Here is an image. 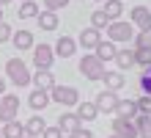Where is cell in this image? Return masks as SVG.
<instances>
[{
  "mask_svg": "<svg viewBox=\"0 0 151 138\" xmlns=\"http://www.w3.org/2000/svg\"><path fill=\"white\" fill-rule=\"evenodd\" d=\"M6 77L11 80L17 88L30 86V69H28V64H25L19 55H17V58H8V61H6Z\"/></svg>",
  "mask_w": 151,
  "mask_h": 138,
  "instance_id": "1",
  "label": "cell"
},
{
  "mask_svg": "<svg viewBox=\"0 0 151 138\" xmlns=\"http://www.w3.org/2000/svg\"><path fill=\"white\" fill-rule=\"evenodd\" d=\"M107 42H113V44H129L132 39H135V25L132 22H124V20H115V22H110L107 28Z\"/></svg>",
  "mask_w": 151,
  "mask_h": 138,
  "instance_id": "2",
  "label": "cell"
},
{
  "mask_svg": "<svg viewBox=\"0 0 151 138\" xmlns=\"http://www.w3.org/2000/svg\"><path fill=\"white\" fill-rule=\"evenodd\" d=\"M104 64L96 58L93 53H88V55H83V58H80V75H83L85 80H102L104 77Z\"/></svg>",
  "mask_w": 151,
  "mask_h": 138,
  "instance_id": "3",
  "label": "cell"
},
{
  "mask_svg": "<svg viewBox=\"0 0 151 138\" xmlns=\"http://www.w3.org/2000/svg\"><path fill=\"white\" fill-rule=\"evenodd\" d=\"M50 102H58L63 108H77L80 102V91L74 86H55L50 91Z\"/></svg>",
  "mask_w": 151,
  "mask_h": 138,
  "instance_id": "4",
  "label": "cell"
},
{
  "mask_svg": "<svg viewBox=\"0 0 151 138\" xmlns=\"http://www.w3.org/2000/svg\"><path fill=\"white\" fill-rule=\"evenodd\" d=\"M19 116V97L17 94H3L0 97V124L17 122Z\"/></svg>",
  "mask_w": 151,
  "mask_h": 138,
  "instance_id": "5",
  "label": "cell"
},
{
  "mask_svg": "<svg viewBox=\"0 0 151 138\" xmlns=\"http://www.w3.org/2000/svg\"><path fill=\"white\" fill-rule=\"evenodd\" d=\"M129 22L135 25L137 33H151V8L148 6H135L129 11Z\"/></svg>",
  "mask_w": 151,
  "mask_h": 138,
  "instance_id": "6",
  "label": "cell"
},
{
  "mask_svg": "<svg viewBox=\"0 0 151 138\" xmlns=\"http://www.w3.org/2000/svg\"><path fill=\"white\" fill-rule=\"evenodd\" d=\"M55 64V53L50 44H33V66L36 69H52Z\"/></svg>",
  "mask_w": 151,
  "mask_h": 138,
  "instance_id": "7",
  "label": "cell"
},
{
  "mask_svg": "<svg viewBox=\"0 0 151 138\" xmlns=\"http://www.w3.org/2000/svg\"><path fill=\"white\" fill-rule=\"evenodd\" d=\"M93 105L99 113H115V105H118V94H113V91H99L93 99Z\"/></svg>",
  "mask_w": 151,
  "mask_h": 138,
  "instance_id": "8",
  "label": "cell"
},
{
  "mask_svg": "<svg viewBox=\"0 0 151 138\" xmlns=\"http://www.w3.org/2000/svg\"><path fill=\"white\" fill-rule=\"evenodd\" d=\"M58 130H60V135H72V133H77L80 127H83V122L77 119V113H72V110H66V113H60V119H58Z\"/></svg>",
  "mask_w": 151,
  "mask_h": 138,
  "instance_id": "9",
  "label": "cell"
},
{
  "mask_svg": "<svg viewBox=\"0 0 151 138\" xmlns=\"http://www.w3.org/2000/svg\"><path fill=\"white\" fill-rule=\"evenodd\" d=\"M30 83H33L39 91H52V88L58 86V83H55V75H52L50 69H39V72H33V75H30Z\"/></svg>",
  "mask_w": 151,
  "mask_h": 138,
  "instance_id": "10",
  "label": "cell"
},
{
  "mask_svg": "<svg viewBox=\"0 0 151 138\" xmlns=\"http://www.w3.org/2000/svg\"><path fill=\"white\" fill-rule=\"evenodd\" d=\"M83 50H96V44L102 42V31H96V28H83L80 31V39H74Z\"/></svg>",
  "mask_w": 151,
  "mask_h": 138,
  "instance_id": "11",
  "label": "cell"
},
{
  "mask_svg": "<svg viewBox=\"0 0 151 138\" xmlns=\"http://www.w3.org/2000/svg\"><path fill=\"white\" fill-rule=\"evenodd\" d=\"M113 135H118V138H137V127L132 119H118L115 116L113 119Z\"/></svg>",
  "mask_w": 151,
  "mask_h": 138,
  "instance_id": "12",
  "label": "cell"
},
{
  "mask_svg": "<svg viewBox=\"0 0 151 138\" xmlns=\"http://www.w3.org/2000/svg\"><path fill=\"white\" fill-rule=\"evenodd\" d=\"M52 53H55L58 58H72V55L77 53V42L72 39V36H60V39L55 42V47H52Z\"/></svg>",
  "mask_w": 151,
  "mask_h": 138,
  "instance_id": "13",
  "label": "cell"
},
{
  "mask_svg": "<svg viewBox=\"0 0 151 138\" xmlns=\"http://www.w3.org/2000/svg\"><path fill=\"white\" fill-rule=\"evenodd\" d=\"M104 91H113V94H118V91L127 86V77H124V72H104Z\"/></svg>",
  "mask_w": 151,
  "mask_h": 138,
  "instance_id": "14",
  "label": "cell"
},
{
  "mask_svg": "<svg viewBox=\"0 0 151 138\" xmlns=\"http://www.w3.org/2000/svg\"><path fill=\"white\" fill-rule=\"evenodd\" d=\"M115 53H118V47H115V44L113 42H99V44H96V50H93V55H96V58H99L102 64H107V61H115Z\"/></svg>",
  "mask_w": 151,
  "mask_h": 138,
  "instance_id": "15",
  "label": "cell"
},
{
  "mask_svg": "<svg viewBox=\"0 0 151 138\" xmlns=\"http://www.w3.org/2000/svg\"><path fill=\"white\" fill-rule=\"evenodd\" d=\"M115 116H118V119H135L137 116V102H135V99H118Z\"/></svg>",
  "mask_w": 151,
  "mask_h": 138,
  "instance_id": "16",
  "label": "cell"
},
{
  "mask_svg": "<svg viewBox=\"0 0 151 138\" xmlns=\"http://www.w3.org/2000/svg\"><path fill=\"white\" fill-rule=\"evenodd\" d=\"M11 44L22 53V50H33V44H36V42H33V33L30 31H17L11 36Z\"/></svg>",
  "mask_w": 151,
  "mask_h": 138,
  "instance_id": "17",
  "label": "cell"
},
{
  "mask_svg": "<svg viewBox=\"0 0 151 138\" xmlns=\"http://www.w3.org/2000/svg\"><path fill=\"white\" fill-rule=\"evenodd\" d=\"M28 105L36 110V113H39V110H44V108L50 105V91H39V88H33V91H30V97H28Z\"/></svg>",
  "mask_w": 151,
  "mask_h": 138,
  "instance_id": "18",
  "label": "cell"
},
{
  "mask_svg": "<svg viewBox=\"0 0 151 138\" xmlns=\"http://www.w3.org/2000/svg\"><path fill=\"white\" fill-rule=\"evenodd\" d=\"M74 113H77L80 122H93V119L99 116V110H96V105H93V102H83V99H80Z\"/></svg>",
  "mask_w": 151,
  "mask_h": 138,
  "instance_id": "19",
  "label": "cell"
},
{
  "mask_svg": "<svg viewBox=\"0 0 151 138\" xmlns=\"http://www.w3.org/2000/svg\"><path fill=\"white\" fill-rule=\"evenodd\" d=\"M44 127H47L44 116H30L28 122H25V135H30V138H39V135L44 133Z\"/></svg>",
  "mask_w": 151,
  "mask_h": 138,
  "instance_id": "20",
  "label": "cell"
},
{
  "mask_svg": "<svg viewBox=\"0 0 151 138\" xmlns=\"http://www.w3.org/2000/svg\"><path fill=\"white\" fill-rule=\"evenodd\" d=\"M115 64H118V72H127V69H132L135 66V50H118L115 53Z\"/></svg>",
  "mask_w": 151,
  "mask_h": 138,
  "instance_id": "21",
  "label": "cell"
},
{
  "mask_svg": "<svg viewBox=\"0 0 151 138\" xmlns=\"http://www.w3.org/2000/svg\"><path fill=\"white\" fill-rule=\"evenodd\" d=\"M36 22H39V28H41V31H55L60 20H58V14H55V11H39Z\"/></svg>",
  "mask_w": 151,
  "mask_h": 138,
  "instance_id": "22",
  "label": "cell"
},
{
  "mask_svg": "<svg viewBox=\"0 0 151 138\" xmlns=\"http://www.w3.org/2000/svg\"><path fill=\"white\" fill-rule=\"evenodd\" d=\"M104 17H107L110 22H115V20H121V14H124V3L121 0H104Z\"/></svg>",
  "mask_w": 151,
  "mask_h": 138,
  "instance_id": "23",
  "label": "cell"
},
{
  "mask_svg": "<svg viewBox=\"0 0 151 138\" xmlns=\"http://www.w3.org/2000/svg\"><path fill=\"white\" fill-rule=\"evenodd\" d=\"M39 11H41V8H39L36 0H25V3H19V11H17V14H19V20H36Z\"/></svg>",
  "mask_w": 151,
  "mask_h": 138,
  "instance_id": "24",
  "label": "cell"
},
{
  "mask_svg": "<svg viewBox=\"0 0 151 138\" xmlns=\"http://www.w3.org/2000/svg\"><path fill=\"white\" fill-rule=\"evenodd\" d=\"M132 122H135V127H137V138H151V116L137 113Z\"/></svg>",
  "mask_w": 151,
  "mask_h": 138,
  "instance_id": "25",
  "label": "cell"
},
{
  "mask_svg": "<svg viewBox=\"0 0 151 138\" xmlns=\"http://www.w3.org/2000/svg\"><path fill=\"white\" fill-rule=\"evenodd\" d=\"M3 138H25V124H19V122L3 124Z\"/></svg>",
  "mask_w": 151,
  "mask_h": 138,
  "instance_id": "26",
  "label": "cell"
},
{
  "mask_svg": "<svg viewBox=\"0 0 151 138\" xmlns=\"http://www.w3.org/2000/svg\"><path fill=\"white\" fill-rule=\"evenodd\" d=\"M107 25H110V20L104 17V11H102V8H96V11L91 14V28H96V31H104Z\"/></svg>",
  "mask_w": 151,
  "mask_h": 138,
  "instance_id": "27",
  "label": "cell"
},
{
  "mask_svg": "<svg viewBox=\"0 0 151 138\" xmlns=\"http://www.w3.org/2000/svg\"><path fill=\"white\" fill-rule=\"evenodd\" d=\"M132 44H135V50H151V33H135Z\"/></svg>",
  "mask_w": 151,
  "mask_h": 138,
  "instance_id": "28",
  "label": "cell"
},
{
  "mask_svg": "<svg viewBox=\"0 0 151 138\" xmlns=\"http://www.w3.org/2000/svg\"><path fill=\"white\" fill-rule=\"evenodd\" d=\"M135 66H143V69L151 66V50H135Z\"/></svg>",
  "mask_w": 151,
  "mask_h": 138,
  "instance_id": "29",
  "label": "cell"
},
{
  "mask_svg": "<svg viewBox=\"0 0 151 138\" xmlns=\"http://www.w3.org/2000/svg\"><path fill=\"white\" fill-rule=\"evenodd\" d=\"M137 83H140V91L151 97V66H146V69H143V75H140V80H137Z\"/></svg>",
  "mask_w": 151,
  "mask_h": 138,
  "instance_id": "30",
  "label": "cell"
},
{
  "mask_svg": "<svg viewBox=\"0 0 151 138\" xmlns=\"http://www.w3.org/2000/svg\"><path fill=\"white\" fill-rule=\"evenodd\" d=\"M69 3H72V0H44V11H60V8H66Z\"/></svg>",
  "mask_w": 151,
  "mask_h": 138,
  "instance_id": "31",
  "label": "cell"
},
{
  "mask_svg": "<svg viewBox=\"0 0 151 138\" xmlns=\"http://www.w3.org/2000/svg\"><path fill=\"white\" fill-rule=\"evenodd\" d=\"M135 102H137V113L151 116V97H148V94H143L140 99H135Z\"/></svg>",
  "mask_w": 151,
  "mask_h": 138,
  "instance_id": "32",
  "label": "cell"
},
{
  "mask_svg": "<svg viewBox=\"0 0 151 138\" xmlns=\"http://www.w3.org/2000/svg\"><path fill=\"white\" fill-rule=\"evenodd\" d=\"M11 36H14V31H11V25H8V22H0V44H6V42H11Z\"/></svg>",
  "mask_w": 151,
  "mask_h": 138,
  "instance_id": "33",
  "label": "cell"
},
{
  "mask_svg": "<svg viewBox=\"0 0 151 138\" xmlns=\"http://www.w3.org/2000/svg\"><path fill=\"white\" fill-rule=\"evenodd\" d=\"M39 138H63V135H60L58 127H44V133H41Z\"/></svg>",
  "mask_w": 151,
  "mask_h": 138,
  "instance_id": "34",
  "label": "cell"
},
{
  "mask_svg": "<svg viewBox=\"0 0 151 138\" xmlns=\"http://www.w3.org/2000/svg\"><path fill=\"white\" fill-rule=\"evenodd\" d=\"M72 138H93V133L88 130V127H80L77 133H72Z\"/></svg>",
  "mask_w": 151,
  "mask_h": 138,
  "instance_id": "35",
  "label": "cell"
},
{
  "mask_svg": "<svg viewBox=\"0 0 151 138\" xmlns=\"http://www.w3.org/2000/svg\"><path fill=\"white\" fill-rule=\"evenodd\" d=\"M3 94H6V80L0 77V97H3Z\"/></svg>",
  "mask_w": 151,
  "mask_h": 138,
  "instance_id": "36",
  "label": "cell"
},
{
  "mask_svg": "<svg viewBox=\"0 0 151 138\" xmlns=\"http://www.w3.org/2000/svg\"><path fill=\"white\" fill-rule=\"evenodd\" d=\"M8 3H11V0H0V8H3V6H8Z\"/></svg>",
  "mask_w": 151,
  "mask_h": 138,
  "instance_id": "37",
  "label": "cell"
},
{
  "mask_svg": "<svg viewBox=\"0 0 151 138\" xmlns=\"http://www.w3.org/2000/svg\"><path fill=\"white\" fill-rule=\"evenodd\" d=\"M0 22H3V8H0Z\"/></svg>",
  "mask_w": 151,
  "mask_h": 138,
  "instance_id": "38",
  "label": "cell"
},
{
  "mask_svg": "<svg viewBox=\"0 0 151 138\" xmlns=\"http://www.w3.org/2000/svg\"><path fill=\"white\" fill-rule=\"evenodd\" d=\"M0 138H3V124H0Z\"/></svg>",
  "mask_w": 151,
  "mask_h": 138,
  "instance_id": "39",
  "label": "cell"
},
{
  "mask_svg": "<svg viewBox=\"0 0 151 138\" xmlns=\"http://www.w3.org/2000/svg\"><path fill=\"white\" fill-rule=\"evenodd\" d=\"M96 3H104V0H96Z\"/></svg>",
  "mask_w": 151,
  "mask_h": 138,
  "instance_id": "40",
  "label": "cell"
},
{
  "mask_svg": "<svg viewBox=\"0 0 151 138\" xmlns=\"http://www.w3.org/2000/svg\"><path fill=\"white\" fill-rule=\"evenodd\" d=\"M110 138H118V135H110Z\"/></svg>",
  "mask_w": 151,
  "mask_h": 138,
  "instance_id": "41",
  "label": "cell"
},
{
  "mask_svg": "<svg viewBox=\"0 0 151 138\" xmlns=\"http://www.w3.org/2000/svg\"><path fill=\"white\" fill-rule=\"evenodd\" d=\"M25 138H30V135H25Z\"/></svg>",
  "mask_w": 151,
  "mask_h": 138,
  "instance_id": "42",
  "label": "cell"
},
{
  "mask_svg": "<svg viewBox=\"0 0 151 138\" xmlns=\"http://www.w3.org/2000/svg\"><path fill=\"white\" fill-rule=\"evenodd\" d=\"M22 3H25V0H22Z\"/></svg>",
  "mask_w": 151,
  "mask_h": 138,
  "instance_id": "43",
  "label": "cell"
},
{
  "mask_svg": "<svg viewBox=\"0 0 151 138\" xmlns=\"http://www.w3.org/2000/svg\"><path fill=\"white\" fill-rule=\"evenodd\" d=\"M121 3H124V0H121Z\"/></svg>",
  "mask_w": 151,
  "mask_h": 138,
  "instance_id": "44",
  "label": "cell"
}]
</instances>
